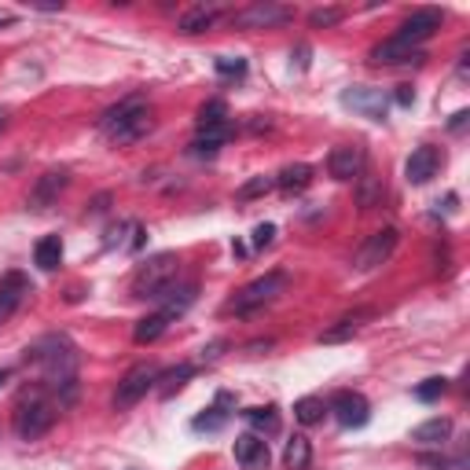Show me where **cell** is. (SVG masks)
<instances>
[{
    "instance_id": "cell-1",
    "label": "cell",
    "mask_w": 470,
    "mask_h": 470,
    "mask_svg": "<svg viewBox=\"0 0 470 470\" xmlns=\"http://www.w3.org/2000/svg\"><path fill=\"white\" fill-rule=\"evenodd\" d=\"M26 364L44 371V382L59 393V404H70L78 393V349L67 334H44L26 349Z\"/></svg>"
},
{
    "instance_id": "cell-2",
    "label": "cell",
    "mask_w": 470,
    "mask_h": 470,
    "mask_svg": "<svg viewBox=\"0 0 470 470\" xmlns=\"http://www.w3.org/2000/svg\"><path fill=\"white\" fill-rule=\"evenodd\" d=\"M99 129H103V136H110L114 144H133V140L147 136V133H151V103H147L144 96L118 99L114 107L103 110Z\"/></svg>"
},
{
    "instance_id": "cell-3",
    "label": "cell",
    "mask_w": 470,
    "mask_h": 470,
    "mask_svg": "<svg viewBox=\"0 0 470 470\" xmlns=\"http://www.w3.org/2000/svg\"><path fill=\"white\" fill-rule=\"evenodd\" d=\"M176 272H181V261L176 254H155L147 258L136 272H133V298H162V294L176 283Z\"/></svg>"
},
{
    "instance_id": "cell-4",
    "label": "cell",
    "mask_w": 470,
    "mask_h": 470,
    "mask_svg": "<svg viewBox=\"0 0 470 470\" xmlns=\"http://www.w3.org/2000/svg\"><path fill=\"white\" fill-rule=\"evenodd\" d=\"M55 427V400H48L44 393H30L19 400L15 408V434L23 441H37Z\"/></svg>"
},
{
    "instance_id": "cell-5",
    "label": "cell",
    "mask_w": 470,
    "mask_h": 470,
    "mask_svg": "<svg viewBox=\"0 0 470 470\" xmlns=\"http://www.w3.org/2000/svg\"><path fill=\"white\" fill-rule=\"evenodd\" d=\"M283 287H287V272H265L261 279L247 283L240 294H235V298L228 302V313H235V316H250V313H258L261 306L276 302L279 294H283Z\"/></svg>"
},
{
    "instance_id": "cell-6",
    "label": "cell",
    "mask_w": 470,
    "mask_h": 470,
    "mask_svg": "<svg viewBox=\"0 0 470 470\" xmlns=\"http://www.w3.org/2000/svg\"><path fill=\"white\" fill-rule=\"evenodd\" d=\"M158 375H162V371H158L155 364H136V368H129V371L122 375V382H118V390H114V408L126 411V408H133L136 400H144L147 390L158 386Z\"/></svg>"
},
{
    "instance_id": "cell-7",
    "label": "cell",
    "mask_w": 470,
    "mask_h": 470,
    "mask_svg": "<svg viewBox=\"0 0 470 470\" xmlns=\"http://www.w3.org/2000/svg\"><path fill=\"white\" fill-rule=\"evenodd\" d=\"M397 243H400V231H397L393 224H390V228H379L375 235H368V243L357 250V258H352V268H357V272H371V268L386 265V261L393 258Z\"/></svg>"
},
{
    "instance_id": "cell-8",
    "label": "cell",
    "mask_w": 470,
    "mask_h": 470,
    "mask_svg": "<svg viewBox=\"0 0 470 470\" xmlns=\"http://www.w3.org/2000/svg\"><path fill=\"white\" fill-rule=\"evenodd\" d=\"M327 411H331V416H334L345 430H361V427L371 419V404H368V397L357 393V390H338V393L331 397Z\"/></svg>"
},
{
    "instance_id": "cell-9",
    "label": "cell",
    "mask_w": 470,
    "mask_h": 470,
    "mask_svg": "<svg viewBox=\"0 0 470 470\" xmlns=\"http://www.w3.org/2000/svg\"><path fill=\"white\" fill-rule=\"evenodd\" d=\"M441 19H445V15H441L437 8H419V12H411V15L397 26L393 37H397L400 44H408V48H419L423 41H430V37L441 30Z\"/></svg>"
},
{
    "instance_id": "cell-10",
    "label": "cell",
    "mask_w": 470,
    "mask_h": 470,
    "mask_svg": "<svg viewBox=\"0 0 470 470\" xmlns=\"http://www.w3.org/2000/svg\"><path fill=\"white\" fill-rule=\"evenodd\" d=\"M290 19H294V12L283 8V5H272V0H258V5L235 12V26L240 30H276Z\"/></svg>"
},
{
    "instance_id": "cell-11",
    "label": "cell",
    "mask_w": 470,
    "mask_h": 470,
    "mask_svg": "<svg viewBox=\"0 0 470 470\" xmlns=\"http://www.w3.org/2000/svg\"><path fill=\"white\" fill-rule=\"evenodd\" d=\"M364 165H368L364 144H342V147H334V151L327 155V173L334 176V181H342V184L357 181V176L364 173Z\"/></svg>"
},
{
    "instance_id": "cell-12",
    "label": "cell",
    "mask_w": 470,
    "mask_h": 470,
    "mask_svg": "<svg viewBox=\"0 0 470 470\" xmlns=\"http://www.w3.org/2000/svg\"><path fill=\"white\" fill-rule=\"evenodd\" d=\"M342 103L352 107L357 114L371 118V122H386V110H390V99L382 89H364V85H352L342 92Z\"/></svg>"
},
{
    "instance_id": "cell-13",
    "label": "cell",
    "mask_w": 470,
    "mask_h": 470,
    "mask_svg": "<svg viewBox=\"0 0 470 470\" xmlns=\"http://www.w3.org/2000/svg\"><path fill=\"white\" fill-rule=\"evenodd\" d=\"M67 184H70V173H67V169H48V173H41L37 184H33V192H30V199H26V206H30V210H48V206H55L59 195L67 192Z\"/></svg>"
},
{
    "instance_id": "cell-14",
    "label": "cell",
    "mask_w": 470,
    "mask_h": 470,
    "mask_svg": "<svg viewBox=\"0 0 470 470\" xmlns=\"http://www.w3.org/2000/svg\"><path fill=\"white\" fill-rule=\"evenodd\" d=\"M437 169H441V151L427 144V147L411 151V158L404 165V176H408V184H430L437 176Z\"/></svg>"
},
{
    "instance_id": "cell-15",
    "label": "cell",
    "mask_w": 470,
    "mask_h": 470,
    "mask_svg": "<svg viewBox=\"0 0 470 470\" xmlns=\"http://www.w3.org/2000/svg\"><path fill=\"white\" fill-rule=\"evenodd\" d=\"M235 463L243 470H268L272 463V452H268V441L258 437V434H243L235 437Z\"/></svg>"
},
{
    "instance_id": "cell-16",
    "label": "cell",
    "mask_w": 470,
    "mask_h": 470,
    "mask_svg": "<svg viewBox=\"0 0 470 470\" xmlns=\"http://www.w3.org/2000/svg\"><path fill=\"white\" fill-rule=\"evenodd\" d=\"M30 294V279L23 272H8L5 279H0V327H5L12 320V313L19 309V302Z\"/></svg>"
},
{
    "instance_id": "cell-17",
    "label": "cell",
    "mask_w": 470,
    "mask_h": 470,
    "mask_svg": "<svg viewBox=\"0 0 470 470\" xmlns=\"http://www.w3.org/2000/svg\"><path fill=\"white\" fill-rule=\"evenodd\" d=\"M423 52L419 48H408V44H400L397 37H390V41H382V44H375L371 48V63L375 67H397V63H423Z\"/></svg>"
},
{
    "instance_id": "cell-18",
    "label": "cell",
    "mask_w": 470,
    "mask_h": 470,
    "mask_svg": "<svg viewBox=\"0 0 470 470\" xmlns=\"http://www.w3.org/2000/svg\"><path fill=\"white\" fill-rule=\"evenodd\" d=\"M217 15H221V8L217 5H195V8H188L184 15H181V23H176V26H181V33H206L213 23H217Z\"/></svg>"
},
{
    "instance_id": "cell-19",
    "label": "cell",
    "mask_w": 470,
    "mask_h": 470,
    "mask_svg": "<svg viewBox=\"0 0 470 470\" xmlns=\"http://www.w3.org/2000/svg\"><path fill=\"white\" fill-rule=\"evenodd\" d=\"M382 195H386V188H382V176H375V173H361L357 176V206L361 210H375V206H382Z\"/></svg>"
},
{
    "instance_id": "cell-20",
    "label": "cell",
    "mask_w": 470,
    "mask_h": 470,
    "mask_svg": "<svg viewBox=\"0 0 470 470\" xmlns=\"http://www.w3.org/2000/svg\"><path fill=\"white\" fill-rule=\"evenodd\" d=\"M448 437H452V419H445V416L427 419V423H419L416 430H411V441L416 445H445Z\"/></svg>"
},
{
    "instance_id": "cell-21",
    "label": "cell",
    "mask_w": 470,
    "mask_h": 470,
    "mask_svg": "<svg viewBox=\"0 0 470 470\" xmlns=\"http://www.w3.org/2000/svg\"><path fill=\"white\" fill-rule=\"evenodd\" d=\"M309 463H313V445H309V437L294 434V437L287 441V448H283V466H287V470H309Z\"/></svg>"
},
{
    "instance_id": "cell-22",
    "label": "cell",
    "mask_w": 470,
    "mask_h": 470,
    "mask_svg": "<svg viewBox=\"0 0 470 470\" xmlns=\"http://www.w3.org/2000/svg\"><path fill=\"white\" fill-rule=\"evenodd\" d=\"M309 184H313V165H306V162H294L276 176V188H283V192H306Z\"/></svg>"
},
{
    "instance_id": "cell-23",
    "label": "cell",
    "mask_w": 470,
    "mask_h": 470,
    "mask_svg": "<svg viewBox=\"0 0 470 470\" xmlns=\"http://www.w3.org/2000/svg\"><path fill=\"white\" fill-rule=\"evenodd\" d=\"M169 324H173V316L158 309V313H151V316H144V320L136 324V331H133V338H136L140 345H147V342H158V338L165 334V327H169Z\"/></svg>"
},
{
    "instance_id": "cell-24",
    "label": "cell",
    "mask_w": 470,
    "mask_h": 470,
    "mask_svg": "<svg viewBox=\"0 0 470 470\" xmlns=\"http://www.w3.org/2000/svg\"><path fill=\"white\" fill-rule=\"evenodd\" d=\"M33 261H37V268H44V272H55L59 265H63V243H59V235H48V240L37 243Z\"/></svg>"
},
{
    "instance_id": "cell-25",
    "label": "cell",
    "mask_w": 470,
    "mask_h": 470,
    "mask_svg": "<svg viewBox=\"0 0 470 470\" xmlns=\"http://www.w3.org/2000/svg\"><path fill=\"white\" fill-rule=\"evenodd\" d=\"M324 416H327V404L320 397H302L298 404H294V419H298L302 427H316Z\"/></svg>"
},
{
    "instance_id": "cell-26",
    "label": "cell",
    "mask_w": 470,
    "mask_h": 470,
    "mask_svg": "<svg viewBox=\"0 0 470 470\" xmlns=\"http://www.w3.org/2000/svg\"><path fill=\"white\" fill-rule=\"evenodd\" d=\"M192 375H195V368H192V364H181V368H173V371H162V375H158V382H162V386H155V390H158L162 397H173L176 390H184V382H188Z\"/></svg>"
},
{
    "instance_id": "cell-27",
    "label": "cell",
    "mask_w": 470,
    "mask_h": 470,
    "mask_svg": "<svg viewBox=\"0 0 470 470\" xmlns=\"http://www.w3.org/2000/svg\"><path fill=\"white\" fill-rule=\"evenodd\" d=\"M228 404H231V397H228V393H221V397H217V404L206 411V416H195V423H192V427H195V430H221V427H224V419H228V411H224Z\"/></svg>"
},
{
    "instance_id": "cell-28",
    "label": "cell",
    "mask_w": 470,
    "mask_h": 470,
    "mask_svg": "<svg viewBox=\"0 0 470 470\" xmlns=\"http://www.w3.org/2000/svg\"><path fill=\"white\" fill-rule=\"evenodd\" d=\"M243 419H247L254 430H261V434H276V430H279L276 408H247V411H243Z\"/></svg>"
},
{
    "instance_id": "cell-29",
    "label": "cell",
    "mask_w": 470,
    "mask_h": 470,
    "mask_svg": "<svg viewBox=\"0 0 470 470\" xmlns=\"http://www.w3.org/2000/svg\"><path fill=\"white\" fill-rule=\"evenodd\" d=\"M361 320H364V313L342 316V320H338V327H331V331H324V334H320V342H345V338H352V334L361 331Z\"/></svg>"
},
{
    "instance_id": "cell-30",
    "label": "cell",
    "mask_w": 470,
    "mask_h": 470,
    "mask_svg": "<svg viewBox=\"0 0 470 470\" xmlns=\"http://www.w3.org/2000/svg\"><path fill=\"white\" fill-rule=\"evenodd\" d=\"M224 122H228V107H224V99H210V103H202V110H199V129L224 126Z\"/></svg>"
},
{
    "instance_id": "cell-31",
    "label": "cell",
    "mask_w": 470,
    "mask_h": 470,
    "mask_svg": "<svg viewBox=\"0 0 470 470\" xmlns=\"http://www.w3.org/2000/svg\"><path fill=\"white\" fill-rule=\"evenodd\" d=\"M342 19H345V8H316V12H309V26L313 30H331Z\"/></svg>"
},
{
    "instance_id": "cell-32",
    "label": "cell",
    "mask_w": 470,
    "mask_h": 470,
    "mask_svg": "<svg viewBox=\"0 0 470 470\" xmlns=\"http://www.w3.org/2000/svg\"><path fill=\"white\" fill-rule=\"evenodd\" d=\"M276 188V176H254V181H247L243 188H240V202H250V199H258V195H268Z\"/></svg>"
},
{
    "instance_id": "cell-33",
    "label": "cell",
    "mask_w": 470,
    "mask_h": 470,
    "mask_svg": "<svg viewBox=\"0 0 470 470\" xmlns=\"http://www.w3.org/2000/svg\"><path fill=\"white\" fill-rule=\"evenodd\" d=\"M445 390H448V379H427L423 386H416V397H419L423 404H430V400H437Z\"/></svg>"
},
{
    "instance_id": "cell-34",
    "label": "cell",
    "mask_w": 470,
    "mask_h": 470,
    "mask_svg": "<svg viewBox=\"0 0 470 470\" xmlns=\"http://www.w3.org/2000/svg\"><path fill=\"white\" fill-rule=\"evenodd\" d=\"M217 151H221V144L202 140V136H195V144H192V155H195V158H213Z\"/></svg>"
},
{
    "instance_id": "cell-35",
    "label": "cell",
    "mask_w": 470,
    "mask_h": 470,
    "mask_svg": "<svg viewBox=\"0 0 470 470\" xmlns=\"http://www.w3.org/2000/svg\"><path fill=\"white\" fill-rule=\"evenodd\" d=\"M276 240V224H258L254 228V247H268Z\"/></svg>"
},
{
    "instance_id": "cell-36",
    "label": "cell",
    "mask_w": 470,
    "mask_h": 470,
    "mask_svg": "<svg viewBox=\"0 0 470 470\" xmlns=\"http://www.w3.org/2000/svg\"><path fill=\"white\" fill-rule=\"evenodd\" d=\"M217 70L221 74H243L247 63H243V59H217Z\"/></svg>"
},
{
    "instance_id": "cell-37",
    "label": "cell",
    "mask_w": 470,
    "mask_h": 470,
    "mask_svg": "<svg viewBox=\"0 0 470 470\" xmlns=\"http://www.w3.org/2000/svg\"><path fill=\"white\" fill-rule=\"evenodd\" d=\"M466 122H470V114H466V110H459V114H452L448 129H452V133H463V129H466Z\"/></svg>"
},
{
    "instance_id": "cell-38",
    "label": "cell",
    "mask_w": 470,
    "mask_h": 470,
    "mask_svg": "<svg viewBox=\"0 0 470 470\" xmlns=\"http://www.w3.org/2000/svg\"><path fill=\"white\" fill-rule=\"evenodd\" d=\"M397 103H400V107H411V103H416V92H411V89L404 85V89L397 92Z\"/></svg>"
},
{
    "instance_id": "cell-39",
    "label": "cell",
    "mask_w": 470,
    "mask_h": 470,
    "mask_svg": "<svg viewBox=\"0 0 470 470\" xmlns=\"http://www.w3.org/2000/svg\"><path fill=\"white\" fill-rule=\"evenodd\" d=\"M221 349H224V342H213L210 349H202V357H206V361H217V357H221Z\"/></svg>"
},
{
    "instance_id": "cell-40",
    "label": "cell",
    "mask_w": 470,
    "mask_h": 470,
    "mask_svg": "<svg viewBox=\"0 0 470 470\" xmlns=\"http://www.w3.org/2000/svg\"><path fill=\"white\" fill-rule=\"evenodd\" d=\"M8 126V107H0V129Z\"/></svg>"
},
{
    "instance_id": "cell-41",
    "label": "cell",
    "mask_w": 470,
    "mask_h": 470,
    "mask_svg": "<svg viewBox=\"0 0 470 470\" xmlns=\"http://www.w3.org/2000/svg\"><path fill=\"white\" fill-rule=\"evenodd\" d=\"M8 379H12V371H0V386H5Z\"/></svg>"
}]
</instances>
